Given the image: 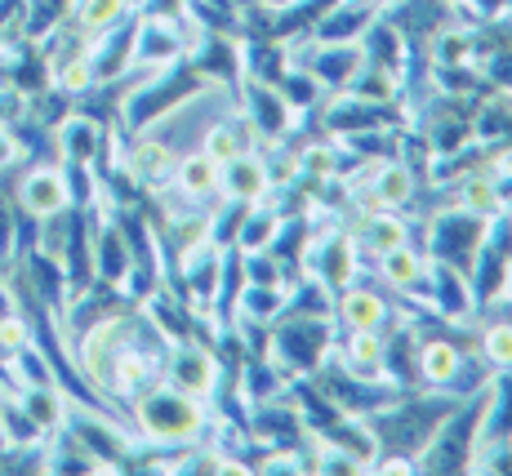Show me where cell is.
<instances>
[{
    "instance_id": "obj_1",
    "label": "cell",
    "mask_w": 512,
    "mask_h": 476,
    "mask_svg": "<svg viewBox=\"0 0 512 476\" xmlns=\"http://www.w3.org/2000/svg\"><path fill=\"white\" fill-rule=\"evenodd\" d=\"M130 410L147 450H183V445L205 441V432H210V405L179 392L170 379H156L147 392H139Z\"/></svg>"
},
{
    "instance_id": "obj_2",
    "label": "cell",
    "mask_w": 512,
    "mask_h": 476,
    "mask_svg": "<svg viewBox=\"0 0 512 476\" xmlns=\"http://www.w3.org/2000/svg\"><path fill=\"white\" fill-rule=\"evenodd\" d=\"M334 347V316H277L263 339V361H272L285 379H308L326 365Z\"/></svg>"
},
{
    "instance_id": "obj_3",
    "label": "cell",
    "mask_w": 512,
    "mask_h": 476,
    "mask_svg": "<svg viewBox=\"0 0 512 476\" xmlns=\"http://www.w3.org/2000/svg\"><path fill=\"white\" fill-rule=\"evenodd\" d=\"M165 379L174 383L179 392L196 396V401L214 405V396L223 388V361H219V343L210 339H174L170 343V356H165Z\"/></svg>"
},
{
    "instance_id": "obj_4",
    "label": "cell",
    "mask_w": 512,
    "mask_h": 476,
    "mask_svg": "<svg viewBox=\"0 0 512 476\" xmlns=\"http://www.w3.org/2000/svg\"><path fill=\"white\" fill-rule=\"evenodd\" d=\"M419 245H423L428 259L455 263V267H464L468 272L472 254H477V245H481V218L464 214L459 205H446V210H437L432 218H423Z\"/></svg>"
},
{
    "instance_id": "obj_5",
    "label": "cell",
    "mask_w": 512,
    "mask_h": 476,
    "mask_svg": "<svg viewBox=\"0 0 512 476\" xmlns=\"http://www.w3.org/2000/svg\"><path fill=\"white\" fill-rule=\"evenodd\" d=\"M334 316V330H374V334H388L397 321H406V307H397L388 299V290L379 285H361V276L352 285H343L330 303Z\"/></svg>"
},
{
    "instance_id": "obj_6",
    "label": "cell",
    "mask_w": 512,
    "mask_h": 476,
    "mask_svg": "<svg viewBox=\"0 0 512 476\" xmlns=\"http://www.w3.org/2000/svg\"><path fill=\"white\" fill-rule=\"evenodd\" d=\"M236 103L250 116V125L259 130V138H290L294 130V107L285 103V94L272 81L259 76H236Z\"/></svg>"
},
{
    "instance_id": "obj_7",
    "label": "cell",
    "mask_w": 512,
    "mask_h": 476,
    "mask_svg": "<svg viewBox=\"0 0 512 476\" xmlns=\"http://www.w3.org/2000/svg\"><path fill=\"white\" fill-rule=\"evenodd\" d=\"M58 210H72L63 161H36L32 170L18 178V214L45 218V214H58Z\"/></svg>"
},
{
    "instance_id": "obj_8",
    "label": "cell",
    "mask_w": 512,
    "mask_h": 476,
    "mask_svg": "<svg viewBox=\"0 0 512 476\" xmlns=\"http://www.w3.org/2000/svg\"><path fill=\"white\" fill-rule=\"evenodd\" d=\"M428 263L432 259L423 254V245L406 241L374 259V276H379L383 290L401 294V299H423V294H428Z\"/></svg>"
},
{
    "instance_id": "obj_9",
    "label": "cell",
    "mask_w": 512,
    "mask_h": 476,
    "mask_svg": "<svg viewBox=\"0 0 512 476\" xmlns=\"http://www.w3.org/2000/svg\"><path fill=\"white\" fill-rule=\"evenodd\" d=\"M348 232H352V241H357V250L366 254V259H379V254L415 241V227L406 223V214L401 210H374L366 218H352Z\"/></svg>"
},
{
    "instance_id": "obj_10",
    "label": "cell",
    "mask_w": 512,
    "mask_h": 476,
    "mask_svg": "<svg viewBox=\"0 0 512 476\" xmlns=\"http://www.w3.org/2000/svg\"><path fill=\"white\" fill-rule=\"evenodd\" d=\"M103 121L90 112H72L54 125V143H58V161H72V165H98L103 156Z\"/></svg>"
},
{
    "instance_id": "obj_11",
    "label": "cell",
    "mask_w": 512,
    "mask_h": 476,
    "mask_svg": "<svg viewBox=\"0 0 512 476\" xmlns=\"http://www.w3.org/2000/svg\"><path fill=\"white\" fill-rule=\"evenodd\" d=\"M370 187H374L383 210H406V205L419 201L423 178L410 170L401 156H383V161H374V170H370Z\"/></svg>"
},
{
    "instance_id": "obj_12",
    "label": "cell",
    "mask_w": 512,
    "mask_h": 476,
    "mask_svg": "<svg viewBox=\"0 0 512 476\" xmlns=\"http://www.w3.org/2000/svg\"><path fill=\"white\" fill-rule=\"evenodd\" d=\"M272 192V178H268V165H263V152H241L236 161L223 165V183H219V196H232V201H263Z\"/></svg>"
},
{
    "instance_id": "obj_13",
    "label": "cell",
    "mask_w": 512,
    "mask_h": 476,
    "mask_svg": "<svg viewBox=\"0 0 512 476\" xmlns=\"http://www.w3.org/2000/svg\"><path fill=\"white\" fill-rule=\"evenodd\" d=\"M174 187L196 205H214L219 201V183H223V165H214L205 152H187L174 161Z\"/></svg>"
},
{
    "instance_id": "obj_14",
    "label": "cell",
    "mask_w": 512,
    "mask_h": 476,
    "mask_svg": "<svg viewBox=\"0 0 512 476\" xmlns=\"http://www.w3.org/2000/svg\"><path fill=\"white\" fill-rule=\"evenodd\" d=\"M343 94L366 98V103H379V107H392L401 98V72L388 67V63H379V58H361L357 76L343 85Z\"/></svg>"
},
{
    "instance_id": "obj_15",
    "label": "cell",
    "mask_w": 512,
    "mask_h": 476,
    "mask_svg": "<svg viewBox=\"0 0 512 476\" xmlns=\"http://www.w3.org/2000/svg\"><path fill=\"white\" fill-rule=\"evenodd\" d=\"M374 23L370 9H357V5H343V0H334V5L326 9V14L312 23V41H361V32Z\"/></svg>"
},
{
    "instance_id": "obj_16",
    "label": "cell",
    "mask_w": 512,
    "mask_h": 476,
    "mask_svg": "<svg viewBox=\"0 0 512 476\" xmlns=\"http://www.w3.org/2000/svg\"><path fill=\"white\" fill-rule=\"evenodd\" d=\"M130 14H134V0H76L67 18H72L85 36H98V32L116 27L121 18H130Z\"/></svg>"
},
{
    "instance_id": "obj_17",
    "label": "cell",
    "mask_w": 512,
    "mask_h": 476,
    "mask_svg": "<svg viewBox=\"0 0 512 476\" xmlns=\"http://www.w3.org/2000/svg\"><path fill=\"white\" fill-rule=\"evenodd\" d=\"M512 14V0H464V5L455 9V18H464V23L481 27V23H495V18Z\"/></svg>"
},
{
    "instance_id": "obj_18",
    "label": "cell",
    "mask_w": 512,
    "mask_h": 476,
    "mask_svg": "<svg viewBox=\"0 0 512 476\" xmlns=\"http://www.w3.org/2000/svg\"><path fill=\"white\" fill-rule=\"evenodd\" d=\"M441 5H446V9H450V14H455V9H459V5H464V0H441Z\"/></svg>"
},
{
    "instance_id": "obj_19",
    "label": "cell",
    "mask_w": 512,
    "mask_h": 476,
    "mask_svg": "<svg viewBox=\"0 0 512 476\" xmlns=\"http://www.w3.org/2000/svg\"><path fill=\"white\" fill-rule=\"evenodd\" d=\"M508 450H512V436H508Z\"/></svg>"
}]
</instances>
